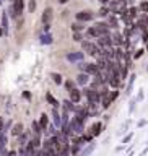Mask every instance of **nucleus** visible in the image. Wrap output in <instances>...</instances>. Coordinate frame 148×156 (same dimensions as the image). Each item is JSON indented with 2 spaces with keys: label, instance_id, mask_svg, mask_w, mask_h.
<instances>
[{
  "label": "nucleus",
  "instance_id": "58836bf2",
  "mask_svg": "<svg viewBox=\"0 0 148 156\" xmlns=\"http://www.w3.org/2000/svg\"><path fill=\"white\" fill-rule=\"evenodd\" d=\"M134 106H135V99H134V101H132V102H130V112H132V111H134Z\"/></svg>",
  "mask_w": 148,
  "mask_h": 156
},
{
  "label": "nucleus",
  "instance_id": "20e7f679",
  "mask_svg": "<svg viewBox=\"0 0 148 156\" xmlns=\"http://www.w3.org/2000/svg\"><path fill=\"white\" fill-rule=\"evenodd\" d=\"M95 28H96V31H98V37L99 36H104V34H109V23H96L95 24Z\"/></svg>",
  "mask_w": 148,
  "mask_h": 156
},
{
  "label": "nucleus",
  "instance_id": "4be33fe9",
  "mask_svg": "<svg viewBox=\"0 0 148 156\" xmlns=\"http://www.w3.org/2000/svg\"><path fill=\"white\" fill-rule=\"evenodd\" d=\"M2 29H3V33H8V20H7V15H3V16H2Z\"/></svg>",
  "mask_w": 148,
  "mask_h": 156
},
{
  "label": "nucleus",
  "instance_id": "c756f323",
  "mask_svg": "<svg viewBox=\"0 0 148 156\" xmlns=\"http://www.w3.org/2000/svg\"><path fill=\"white\" fill-rule=\"evenodd\" d=\"M73 39H75L77 42H81V41H83V36H81V33H80V31H75V33H73Z\"/></svg>",
  "mask_w": 148,
  "mask_h": 156
},
{
  "label": "nucleus",
  "instance_id": "aec40b11",
  "mask_svg": "<svg viewBox=\"0 0 148 156\" xmlns=\"http://www.w3.org/2000/svg\"><path fill=\"white\" fill-rule=\"evenodd\" d=\"M81 29H85V24H83V21H78V23H73L72 24V31H81Z\"/></svg>",
  "mask_w": 148,
  "mask_h": 156
},
{
  "label": "nucleus",
  "instance_id": "b1692460",
  "mask_svg": "<svg viewBox=\"0 0 148 156\" xmlns=\"http://www.w3.org/2000/svg\"><path fill=\"white\" fill-rule=\"evenodd\" d=\"M135 75H130V80H129V86H127V91H125V94H130V91H132V86H134V81H135Z\"/></svg>",
  "mask_w": 148,
  "mask_h": 156
},
{
  "label": "nucleus",
  "instance_id": "f8f14e48",
  "mask_svg": "<svg viewBox=\"0 0 148 156\" xmlns=\"http://www.w3.org/2000/svg\"><path fill=\"white\" fill-rule=\"evenodd\" d=\"M101 129H103V124L101 122H95V124L91 125V129H90V133L93 135V136H98L101 133Z\"/></svg>",
  "mask_w": 148,
  "mask_h": 156
},
{
  "label": "nucleus",
  "instance_id": "e433bc0d",
  "mask_svg": "<svg viewBox=\"0 0 148 156\" xmlns=\"http://www.w3.org/2000/svg\"><path fill=\"white\" fill-rule=\"evenodd\" d=\"M65 88H67V91H70L73 88V83L72 81H65Z\"/></svg>",
  "mask_w": 148,
  "mask_h": 156
},
{
  "label": "nucleus",
  "instance_id": "1a4fd4ad",
  "mask_svg": "<svg viewBox=\"0 0 148 156\" xmlns=\"http://www.w3.org/2000/svg\"><path fill=\"white\" fill-rule=\"evenodd\" d=\"M52 117H54V125H56L57 129H60V127H62V115L59 114L57 107H54V109H52Z\"/></svg>",
  "mask_w": 148,
  "mask_h": 156
},
{
  "label": "nucleus",
  "instance_id": "0eeeda50",
  "mask_svg": "<svg viewBox=\"0 0 148 156\" xmlns=\"http://www.w3.org/2000/svg\"><path fill=\"white\" fill-rule=\"evenodd\" d=\"M90 73H86V72H81L80 75H78V78H77V83L78 85H81V86H86L88 83H90Z\"/></svg>",
  "mask_w": 148,
  "mask_h": 156
},
{
  "label": "nucleus",
  "instance_id": "c85d7f7f",
  "mask_svg": "<svg viewBox=\"0 0 148 156\" xmlns=\"http://www.w3.org/2000/svg\"><path fill=\"white\" fill-rule=\"evenodd\" d=\"M117 96H119V91H116V88H114V91H111V93H107V96H106V98H109V99H111V101H114V99H116V98H117Z\"/></svg>",
  "mask_w": 148,
  "mask_h": 156
},
{
  "label": "nucleus",
  "instance_id": "a878e982",
  "mask_svg": "<svg viewBox=\"0 0 148 156\" xmlns=\"http://www.w3.org/2000/svg\"><path fill=\"white\" fill-rule=\"evenodd\" d=\"M139 12H140V8H137V7H130V8H129V16H130V18H135L137 15H139Z\"/></svg>",
  "mask_w": 148,
  "mask_h": 156
},
{
  "label": "nucleus",
  "instance_id": "79ce46f5",
  "mask_svg": "<svg viewBox=\"0 0 148 156\" xmlns=\"http://www.w3.org/2000/svg\"><path fill=\"white\" fill-rule=\"evenodd\" d=\"M107 2H109V0H101V3H103V5H106Z\"/></svg>",
  "mask_w": 148,
  "mask_h": 156
},
{
  "label": "nucleus",
  "instance_id": "6e6552de",
  "mask_svg": "<svg viewBox=\"0 0 148 156\" xmlns=\"http://www.w3.org/2000/svg\"><path fill=\"white\" fill-rule=\"evenodd\" d=\"M23 8H24V0H13V10L16 16L23 13Z\"/></svg>",
  "mask_w": 148,
  "mask_h": 156
},
{
  "label": "nucleus",
  "instance_id": "412c9836",
  "mask_svg": "<svg viewBox=\"0 0 148 156\" xmlns=\"http://www.w3.org/2000/svg\"><path fill=\"white\" fill-rule=\"evenodd\" d=\"M33 132H34V133H36V135H41V124H39V122H33Z\"/></svg>",
  "mask_w": 148,
  "mask_h": 156
},
{
  "label": "nucleus",
  "instance_id": "72a5a7b5",
  "mask_svg": "<svg viewBox=\"0 0 148 156\" xmlns=\"http://www.w3.org/2000/svg\"><path fill=\"white\" fill-rule=\"evenodd\" d=\"M5 143H7V136H5V133L0 132V146H3Z\"/></svg>",
  "mask_w": 148,
  "mask_h": 156
},
{
  "label": "nucleus",
  "instance_id": "2f4dec72",
  "mask_svg": "<svg viewBox=\"0 0 148 156\" xmlns=\"http://www.w3.org/2000/svg\"><path fill=\"white\" fill-rule=\"evenodd\" d=\"M111 104H112V101L109 99V98L104 96V99H103V107H104V109H107V107H109Z\"/></svg>",
  "mask_w": 148,
  "mask_h": 156
},
{
  "label": "nucleus",
  "instance_id": "a211bd4d",
  "mask_svg": "<svg viewBox=\"0 0 148 156\" xmlns=\"http://www.w3.org/2000/svg\"><path fill=\"white\" fill-rule=\"evenodd\" d=\"M12 133H13L15 136L21 135V133H23V124H16V125H15L13 130H12Z\"/></svg>",
  "mask_w": 148,
  "mask_h": 156
},
{
  "label": "nucleus",
  "instance_id": "f257e3e1",
  "mask_svg": "<svg viewBox=\"0 0 148 156\" xmlns=\"http://www.w3.org/2000/svg\"><path fill=\"white\" fill-rule=\"evenodd\" d=\"M81 49H83V52H86L88 55H91V57H98V54H99V46L98 44H93L90 41H81Z\"/></svg>",
  "mask_w": 148,
  "mask_h": 156
},
{
  "label": "nucleus",
  "instance_id": "39448f33",
  "mask_svg": "<svg viewBox=\"0 0 148 156\" xmlns=\"http://www.w3.org/2000/svg\"><path fill=\"white\" fill-rule=\"evenodd\" d=\"M93 18H95V15H93L90 10H85V12H78L77 13V20H78V21H83V23H85V21H91Z\"/></svg>",
  "mask_w": 148,
  "mask_h": 156
},
{
  "label": "nucleus",
  "instance_id": "9b49d317",
  "mask_svg": "<svg viewBox=\"0 0 148 156\" xmlns=\"http://www.w3.org/2000/svg\"><path fill=\"white\" fill-rule=\"evenodd\" d=\"M112 42H114L116 46H124V44H125V37L122 36L121 33H114V34H112Z\"/></svg>",
  "mask_w": 148,
  "mask_h": 156
},
{
  "label": "nucleus",
  "instance_id": "7c9ffc66",
  "mask_svg": "<svg viewBox=\"0 0 148 156\" xmlns=\"http://www.w3.org/2000/svg\"><path fill=\"white\" fill-rule=\"evenodd\" d=\"M139 8L142 10V12H146L148 13V2H146V0H142V3H140Z\"/></svg>",
  "mask_w": 148,
  "mask_h": 156
},
{
  "label": "nucleus",
  "instance_id": "dca6fc26",
  "mask_svg": "<svg viewBox=\"0 0 148 156\" xmlns=\"http://www.w3.org/2000/svg\"><path fill=\"white\" fill-rule=\"evenodd\" d=\"M39 124H41V129L46 130L47 125H49V120H47V115L46 114H41V119H39Z\"/></svg>",
  "mask_w": 148,
  "mask_h": 156
},
{
  "label": "nucleus",
  "instance_id": "4468645a",
  "mask_svg": "<svg viewBox=\"0 0 148 156\" xmlns=\"http://www.w3.org/2000/svg\"><path fill=\"white\" fill-rule=\"evenodd\" d=\"M46 99H47V102H49V104H51L52 107H59V106H60V104H59V101L51 94V93H47V94H46Z\"/></svg>",
  "mask_w": 148,
  "mask_h": 156
},
{
  "label": "nucleus",
  "instance_id": "f704fd0d",
  "mask_svg": "<svg viewBox=\"0 0 148 156\" xmlns=\"http://www.w3.org/2000/svg\"><path fill=\"white\" fill-rule=\"evenodd\" d=\"M143 52H145V51H143V49H140V51H137V52L134 54V57H135V58H140L142 55H143Z\"/></svg>",
  "mask_w": 148,
  "mask_h": 156
},
{
  "label": "nucleus",
  "instance_id": "9d476101",
  "mask_svg": "<svg viewBox=\"0 0 148 156\" xmlns=\"http://www.w3.org/2000/svg\"><path fill=\"white\" fill-rule=\"evenodd\" d=\"M68 93H70V99H72V102H75V104H77V102H80V99H81V91H80V90H75V88H72V90L68 91Z\"/></svg>",
  "mask_w": 148,
  "mask_h": 156
},
{
  "label": "nucleus",
  "instance_id": "6ab92c4d",
  "mask_svg": "<svg viewBox=\"0 0 148 156\" xmlns=\"http://www.w3.org/2000/svg\"><path fill=\"white\" fill-rule=\"evenodd\" d=\"M109 26L112 29H117L119 28V23H117V18L114 16V15H109Z\"/></svg>",
  "mask_w": 148,
  "mask_h": 156
},
{
  "label": "nucleus",
  "instance_id": "4c0bfd02",
  "mask_svg": "<svg viewBox=\"0 0 148 156\" xmlns=\"http://www.w3.org/2000/svg\"><path fill=\"white\" fill-rule=\"evenodd\" d=\"M23 96H24V98H26V99H29V98H31V94H29V93H28V91H24V93H23Z\"/></svg>",
  "mask_w": 148,
  "mask_h": 156
},
{
  "label": "nucleus",
  "instance_id": "423d86ee",
  "mask_svg": "<svg viewBox=\"0 0 148 156\" xmlns=\"http://www.w3.org/2000/svg\"><path fill=\"white\" fill-rule=\"evenodd\" d=\"M83 57H85V54L83 52H68L67 54V60L68 62H81L83 60Z\"/></svg>",
  "mask_w": 148,
  "mask_h": 156
},
{
  "label": "nucleus",
  "instance_id": "393cba45",
  "mask_svg": "<svg viewBox=\"0 0 148 156\" xmlns=\"http://www.w3.org/2000/svg\"><path fill=\"white\" fill-rule=\"evenodd\" d=\"M95 148H96V143H90V145H88V148H85V150L81 151V154H85V156H86V154H90Z\"/></svg>",
  "mask_w": 148,
  "mask_h": 156
},
{
  "label": "nucleus",
  "instance_id": "7ed1b4c3",
  "mask_svg": "<svg viewBox=\"0 0 148 156\" xmlns=\"http://www.w3.org/2000/svg\"><path fill=\"white\" fill-rule=\"evenodd\" d=\"M78 67L81 68V72H86V73H90V75H95V73L98 72V65L96 63H88V62H80L78 63Z\"/></svg>",
  "mask_w": 148,
  "mask_h": 156
},
{
  "label": "nucleus",
  "instance_id": "cd10ccee",
  "mask_svg": "<svg viewBox=\"0 0 148 156\" xmlns=\"http://www.w3.org/2000/svg\"><path fill=\"white\" fill-rule=\"evenodd\" d=\"M121 20L124 21V24H127V26H132V18L129 15H121Z\"/></svg>",
  "mask_w": 148,
  "mask_h": 156
},
{
  "label": "nucleus",
  "instance_id": "ddd939ff",
  "mask_svg": "<svg viewBox=\"0 0 148 156\" xmlns=\"http://www.w3.org/2000/svg\"><path fill=\"white\" fill-rule=\"evenodd\" d=\"M51 20H52V8L47 7L46 10H44V13H42V23H44V24H46V23H51Z\"/></svg>",
  "mask_w": 148,
  "mask_h": 156
},
{
  "label": "nucleus",
  "instance_id": "c03bdc74",
  "mask_svg": "<svg viewBox=\"0 0 148 156\" xmlns=\"http://www.w3.org/2000/svg\"><path fill=\"white\" fill-rule=\"evenodd\" d=\"M146 51H148V42H146Z\"/></svg>",
  "mask_w": 148,
  "mask_h": 156
},
{
  "label": "nucleus",
  "instance_id": "a18cd8bd",
  "mask_svg": "<svg viewBox=\"0 0 148 156\" xmlns=\"http://www.w3.org/2000/svg\"><path fill=\"white\" fill-rule=\"evenodd\" d=\"M0 3H2V0H0Z\"/></svg>",
  "mask_w": 148,
  "mask_h": 156
},
{
  "label": "nucleus",
  "instance_id": "ea45409f",
  "mask_svg": "<svg viewBox=\"0 0 148 156\" xmlns=\"http://www.w3.org/2000/svg\"><path fill=\"white\" fill-rule=\"evenodd\" d=\"M2 127H3V120H2V117H0V132H2Z\"/></svg>",
  "mask_w": 148,
  "mask_h": 156
},
{
  "label": "nucleus",
  "instance_id": "37998d69",
  "mask_svg": "<svg viewBox=\"0 0 148 156\" xmlns=\"http://www.w3.org/2000/svg\"><path fill=\"white\" fill-rule=\"evenodd\" d=\"M2 34H3V29H2V28H0V36H2Z\"/></svg>",
  "mask_w": 148,
  "mask_h": 156
},
{
  "label": "nucleus",
  "instance_id": "5701e85b",
  "mask_svg": "<svg viewBox=\"0 0 148 156\" xmlns=\"http://www.w3.org/2000/svg\"><path fill=\"white\" fill-rule=\"evenodd\" d=\"M86 34H88V36H91V37H96V39H98V31H96L95 26L88 28V29H86Z\"/></svg>",
  "mask_w": 148,
  "mask_h": 156
},
{
  "label": "nucleus",
  "instance_id": "c9c22d12",
  "mask_svg": "<svg viewBox=\"0 0 148 156\" xmlns=\"http://www.w3.org/2000/svg\"><path fill=\"white\" fill-rule=\"evenodd\" d=\"M132 136H134V135H132V133H129V135H127L124 140H122V143H129V141L132 140Z\"/></svg>",
  "mask_w": 148,
  "mask_h": 156
},
{
  "label": "nucleus",
  "instance_id": "f3484780",
  "mask_svg": "<svg viewBox=\"0 0 148 156\" xmlns=\"http://www.w3.org/2000/svg\"><path fill=\"white\" fill-rule=\"evenodd\" d=\"M51 78H52V80H54V83H56V85H62V75H60V73H56V72H54V73H51Z\"/></svg>",
  "mask_w": 148,
  "mask_h": 156
},
{
  "label": "nucleus",
  "instance_id": "f03ea898",
  "mask_svg": "<svg viewBox=\"0 0 148 156\" xmlns=\"http://www.w3.org/2000/svg\"><path fill=\"white\" fill-rule=\"evenodd\" d=\"M68 124H70V129H72L73 133L81 135L83 132H85V127H83V124H81V122H78V120L75 119V117H73L72 120H68Z\"/></svg>",
  "mask_w": 148,
  "mask_h": 156
},
{
  "label": "nucleus",
  "instance_id": "bb28decb",
  "mask_svg": "<svg viewBox=\"0 0 148 156\" xmlns=\"http://www.w3.org/2000/svg\"><path fill=\"white\" fill-rule=\"evenodd\" d=\"M109 13H111V10L107 8V7H103L99 12H98V15H99V16H103V18H104V16H109Z\"/></svg>",
  "mask_w": 148,
  "mask_h": 156
},
{
  "label": "nucleus",
  "instance_id": "473e14b6",
  "mask_svg": "<svg viewBox=\"0 0 148 156\" xmlns=\"http://www.w3.org/2000/svg\"><path fill=\"white\" fill-rule=\"evenodd\" d=\"M28 8H29V12H34L36 10V0H29V5H28Z\"/></svg>",
  "mask_w": 148,
  "mask_h": 156
},
{
  "label": "nucleus",
  "instance_id": "a19ab883",
  "mask_svg": "<svg viewBox=\"0 0 148 156\" xmlns=\"http://www.w3.org/2000/svg\"><path fill=\"white\" fill-rule=\"evenodd\" d=\"M68 0H59V3H67Z\"/></svg>",
  "mask_w": 148,
  "mask_h": 156
},
{
  "label": "nucleus",
  "instance_id": "2eb2a0df",
  "mask_svg": "<svg viewBox=\"0 0 148 156\" xmlns=\"http://www.w3.org/2000/svg\"><path fill=\"white\" fill-rule=\"evenodd\" d=\"M39 39H41V44H52V41H54L52 36L49 34V31H47V33H44Z\"/></svg>",
  "mask_w": 148,
  "mask_h": 156
}]
</instances>
